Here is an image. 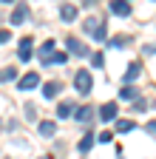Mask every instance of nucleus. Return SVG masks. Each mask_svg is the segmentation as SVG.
<instances>
[{"label":"nucleus","instance_id":"nucleus-18","mask_svg":"<svg viewBox=\"0 0 156 159\" xmlns=\"http://www.w3.org/2000/svg\"><path fill=\"white\" fill-rule=\"evenodd\" d=\"M100 26H102V20H96V17H88L85 23H82V29H85L88 34H96V29H100Z\"/></svg>","mask_w":156,"mask_h":159},{"label":"nucleus","instance_id":"nucleus-14","mask_svg":"<svg viewBox=\"0 0 156 159\" xmlns=\"http://www.w3.org/2000/svg\"><path fill=\"white\" fill-rule=\"evenodd\" d=\"M57 91H60V83H54V80L43 85V97H46V99H54V97H57Z\"/></svg>","mask_w":156,"mask_h":159},{"label":"nucleus","instance_id":"nucleus-17","mask_svg":"<svg viewBox=\"0 0 156 159\" xmlns=\"http://www.w3.org/2000/svg\"><path fill=\"white\" fill-rule=\"evenodd\" d=\"M71 111H74V102H68V99H65V102H60V105H57V116H60V119L71 116Z\"/></svg>","mask_w":156,"mask_h":159},{"label":"nucleus","instance_id":"nucleus-15","mask_svg":"<svg viewBox=\"0 0 156 159\" xmlns=\"http://www.w3.org/2000/svg\"><path fill=\"white\" fill-rule=\"evenodd\" d=\"M54 131H57V122H51V119L40 122V136H54Z\"/></svg>","mask_w":156,"mask_h":159},{"label":"nucleus","instance_id":"nucleus-28","mask_svg":"<svg viewBox=\"0 0 156 159\" xmlns=\"http://www.w3.org/2000/svg\"><path fill=\"white\" fill-rule=\"evenodd\" d=\"M94 3H96V0H82V6H85V9H91Z\"/></svg>","mask_w":156,"mask_h":159},{"label":"nucleus","instance_id":"nucleus-7","mask_svg":"<svg viewBox=\"0 0 156 159\" xmlns=\"http://www.w3.org/2000/svg\"><path fill=\"white\" fill-rule=\"evenodd\" d=\"M31 43H34L31 37H23V40H20V48H17V57H20V63H29V60H31Z\"/></svg>","mask_w":156,"mask_h":159},{"label":"nucleus","instance_id":"nucleus-11","mask_svg":"<svg viewBox=\"0 0 156 159\" xmlns=\"http://www.w3.org/2000/svg\"><path fill=\"white\" fill-rule=\"evenodd\" d=\"M60 17H63V23H71V20L77 17V6H71V3H63V6H60Z\"/></svg>","mask_w":156,"mask_h":159},{"label":"nucleus","instance_id":"nucleus-30","mask_svg":"<svg viewBox=\"0 0 156 159\" xmlns=\"http://www.w3.org/2000/svg\"><path fill=\"white\" fill-rule=\"evenodd\" d=\"M0 3H11V0H0Z\"/></svg>","mask_w":156,"mask_h":159},{"label":"nucleus","instance_id":"nucleus-8","mask_svg":"<svg viewBox=\"0 0 156 159\" xmlns=\"http://www.w3.org/2000/svg\"><path fill=\"white\" fill-rule=\"evenodd\" d=\"M102 119V122H111V119H116V102H105L102 108H100V114H96Z\"/></svg>","mask_w":156,"mask_h":159},{"label":"nucleus","instance_id":"nucleus-6","mask_svg":"<svg viewBox=\"0 0 156 159\" xmlns=\"http://www.w3.org/2000/svg\"><path fill=\"white\" fill-rule=\"evenodd\" d=\"M74 116H77V122H80V125H91V122H94V108L82 105V108L74 111Z\"/></svg>","mask_w":156,"mask_h":159},{"label":"nucleus","instance_id":"nucleus-10","mask_svg":"<svg viewBox=\"0 0 156 159\" xmlns=\"http://www.w3.org/2000/svg\"><path fill=\"white\" fill-rule=\"evenodd\" d=\"M139 74H142V63H139V60H133V63L128 66V71H125V83H133Z\"/></svg>","mask_w":156,"mask_h":159},{"label":"nucleus","instance_id":"nucleus-5","mask_svg":"<svg viewBox=\"0 0 156 159\" xmlns=\"http://www.w3.org/2000/svg\"><path fill=\"white\" fill-rule=\"evenodd\" d=\"M37 85H40V74H37V71H29V74L20 80V85H17V88H20V91H31V88H37Z\"/></svg>","mask_w":156,"mask_h":159},{"label":"nucleus","instance_id":"nucleus-27","mask_svg":"<svg viewBox=\"0 0 156 159\" xmlns=\"http://www.w3.org/2000/svg\"><path fill=\"white\" fill-rule=\"evenodd\" d=\"M145 54H156V43H150V46H145Z\"/></svg>","mask_w":156,"mask_h":159},{"label":"nucleus","instance_id":"nucleus-9","mask_svg":"<svg viewBox=\"0 0 156 159\" xmlns=\"http://www.w3.org/2000/svg\"><path fill=\"white\" fill-rule=\"evenodd\" d=\"M111 11L119 14V17H128L131 14V3H128V0H114V3H111Z\"/></svg>","mask_w":156,"mask_h":159},{"label":"nucleus","instance_id":"nucleus-12","mask_svg":"<svg viewBox=\"0 0 156 159\" xmlns=\"http://www.w3.org/2000/svg\"><path fill=\"white\" fill-rule=\"evenodd\" d=\"M94 142H96V136H94V134H85V136L80 139V145H77V148H80V153H88V151L94 148Z\"/></svg>","mask_w":156,"mask_h":159},{"label":"nucleus","instance_id":"nucleus-20","mask_svg":"<svg viewBox=\"0 0 156 159\" xmlns=\"http://www.w3.org/2000/svg\"><path fill=\"white\" fill-rule=\"evenodd\" d=\"M111 46H114V48H125V46H128V37H125V34L111 37Z\"/></svg>","mask_w":156,"mask_h":159},{"label":"nucleus","instance_id":"nucleus-31","mask_svg":"<svg viewBox=\"0 0 156 159\" xmlns=\"http://www.w3.org/2000/svg\"><path fill=\"white\" fill-rule=\"evenodd\" d=\"M40 159H51V156H40Z\"/></svg>","mask_w":156,"mask_h":159},{"label":"nucleus","instance_id":"nucleus-3","mask_svg":"<svg viewBox=\"0 0 156 159\" xmlns=\"http://www.w3.org/2000/svg\"><path fill=\"white\" fill-rule=\"evenodd\" d=\"M29 11H31V9H29V3H23V0H20V3L14 6V11H11V17H9V23H11V26H20L23 20L29 17Z\"/></svg>","mask_w":156,"mask_h":159},{"label":"nucleus","instance_id":"nucleus-23","mask_svg":"<svg viewBox=\"0 0 156 159\" xmlns=\"http://www.w3.org/2000/svg\"><path fill=\"white\" fill-rule=\"evenodd\" d=\"M65 60H68V54H65V51H57V54L51 57V63H48V66H63Z\"/></svg>","mask_w":156,"mask_h":159},{"label":"nucleus","instance_id":"nucleus-1","mask_svg":"<svg viewBox=\"0 0 156 159\" xmlns=\"http://www.w3.org/2000/svg\"><path fill=\"white\" fill-rule=\"evenodd\" d=\"M74 88L80 91L82 97H88V94H91V88H94V80H91V71H88V68H80V71L74 74Z\"/></svg>","mask_w":156,"mask_h":159},{"label":"nucleus","instance_id":"nucleus-2","mask_svg":"<svg viewBox=\"0 0 156 159\" xmlns=\"http://www.w3.org/2000/svg\"><path fill=\"white\" fill-rule=\"evenodd\" d=\"M65 46H68V54H74V57H80V60H85V57H91V51H88V46H82L77 37H68L65 40Z\"/></svg>","mask_w":156,"mask_h":159},{"label":"nucleus","instance_id":"nucleus-25","mask_svg":"<svg viewBox=\"0 0 156 159\" xmlns=\"http://www.w3.org/2000/svg\"><path fill=\"white\" fill-rule=\"evenodd\" d=\"M96 139H100V142H111V139H114V134H111V131H102Z\"/></svg>","mask_w":156,"mask_h":159},{"label":"nucleus","instance_id":"nucleus-32","mask_svg":"<svg viewBox=\"0 0 156 159\" xmlns=\"http://www.w3.org/2000/svg\"><path fill=\"white\" fill-rule=\"evenodd\" d=\"M153 3H156V0H153Z\"/></svg>","mask_w":156,"mask_h":159},{"label":"nucleus","instance_id":"nucleus-26","mask_svg":"<svg viewBox=\"0 0 156 159\" xmlns=\"http://www.w3.org/2000/svg\"><path fill=\"white\" fill-rule=\"evenodd\" d=\"M145 131H148V134H153V136H156V119H150V122H148V125H145Z\"/></svg>","mask_w":156,"mask_h":159},{"label":"nucleus","instance_id":"nucleus-21","mask_svg":"<svg viewBox=\"0 0 156 159\" xmlns=\"http://www.w3.org/2000/svg\"><path fill=\"white\" fill-rule=\"evenodd\" d=\"M91 66H94V68H102V66H105L102 51H94V54H91Z\"/></svg>","mask_w":156,"mask_h":159},{"label":"nucleus","instance_id":"nucleus-16","mask_svg":"<svg viewBox=\"0 0 156 159\" xmlns=\"http://www.w3.org/2000/svg\"><path fill=\"white\" fill-rule=\"evenodd\" d=\"M133 128H136L133 119H119V122H116V134H131Z\"/></svg>","mask_w":156,"mask_h":159},{"label":"nucleus","instance_id":"nucleus-29","mask_svg":"<svg viewBox=\"0 0 156 159\" xmlns=\"http://www.w3.org/2000/svg\"><path fill=\"white\" fill-rule=\"evenodd\" d=\"M116 159H122V151H119V148H116Z\"/></svg>","mask_w":156,"mask_h":159},{"label":"nucleus","instance_id":"nucleus-4","mask_svg":"<svg viewBox=\"0 0 156 159\" xmlns=\"http://www.w3.org/2000/svg\"><path fill=\"white\" fill-rule=\"evenodd\" d=\"M37 54H40V63H43V66H48V63H51V57L57 54V43H54V40H46Z\"/></svg>","mask_w":156,"mask_h":159},{"label":"nucleus","instance_id":"nucleus-22","mask_svg":"<svg viewBox=\"0 0 156 159\" xmlns=\"http://www.w3.org/2000/svg\"><path fill=\"white\" fill-rule=\"evenodd\" d=\"M11 80H17V68L6 66V68H3V83H11Z\"/></svg>","mask_w":156,"mask_h":159},{"label":"nucleus","instance_id":"nucleus-13","mask_svg":"<svg viewBox=\"0 0 156 159\" xmlns=\"http://www.w3.org/2000/svg\"><path fill=\"white\" fill-rule=\"evenodd\" d=\"M119 99H128V102H131V99H139V91H136L133 85H122V91H119Z\"/></svg>","mask_w":156,"mask_h":159},{"label":"nucleus","instance_id":"nucleus-24","mask_svg":"<svg viewBox=\"0 0 156 159\" xmlns=\"http://www.w3.org/2000/svg\"><path fill=\"white\" fill-rule=\"evenodd\" d=\"M133 108H136V111H145V108H148V99H142V97L133 99Z\"/></svg>","mask_w":156,"mask_h":159},{"label":"nucleus","instance_id":"nucleus-19","mask_svg":"<svg viewBox=\"0 0 156 159\" xmlns=\"http://www.w3.org/2000/svg\"><path fill=\"white\" fill-rule=\"evenodd\" d=\"M94 40H96V43H105V40H108V23H105V20H102V26H100V29H96V34H94Z\"/></svg>","mask_w":156,"mask_h":159}]
</instances>
